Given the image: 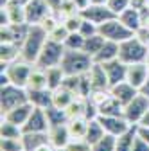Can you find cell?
<instances>
[{
  "mask_svg": "<svg viewBox=\"0 0 149 151\" xmlns=\"http://www.w3.org/2000/svg\"><path fill=\"white\" fill-rule=\"evenodd\" d=\"M147 4H149V0H131V7H137L140 11L147 9Z\"/></svg>",
  "mask_w": 149,
  "mask_h": 151,
  "instance_id": "obj_47",
  "label": "cell"
},
{
  "mask_svg": "<svg viewBox=\"0 0 149 151\" xmlns=\"http://www.w3.org/2000/svg\"><path fill=\"white\" fill-rule=\"evenodd\" d=\"M74 4L77 6V9H79V11H83L85 7H88V6L92 4V0H74Z\"/></svg>",
  "mask_w": 149,
  "mask_h": 151,
  "instance_id": "obj_48",
  "label": "cell"
},
{
  "mask_svg": "<svg viewBox=\"0 0 149 151\" xmlns=\"http://www.w3.org/2000/svg\"><path fill=\"white\" fill-rule=\"evenodd\" d=\"M32 110H34V106H32L31 103H24V104H20V106H16V108L9 110V111H6V113H2V119L13 122V124H16V126H20V128H24V124L27 122V119H29V115H31Z\"/></svg>",
  "mask_w": 149,
  "mask_h": 151,
  "instance_id": "obj_18",
  "label": "cell"
},
{
  "mask_svg": "<svg viewBox=\"0 0 149 151\" xmlns=\"http://www.w3.org/2000/svg\"><path fill=\"white\" fill-rule=\"evenodd\" d=\"M47 2L50 4V7H52V11H56V9H58V6L61 4V0H47Z\"/></svg>",
  "mask_w": 149,
  "mask_h": 151,
  "instance_id": "obj_52",
  "label": "cell"
},
{
  "mask_svg": "<svg viewBox=\"0 0 149 151\" xmlns=\"http://www.w3.org/2000/svg\"><path fill=\"white\" fill-rule=\"evenodd\" d=\"M43 88H49L47 72L34 65V68L29 76V81H27V90H43Z\"/></svg>",
  "mask_w": 149,
  "mask_h": 151,
  "instance_id": "obj_25",
  "label": "cell"
},
{
  "mask_svg": "<svg viewBox=\"0 0 149 151\" xmlns=\"http://www.w3.org/2000/svg\"><path fill=\"white\" fill-rule=\"evenodd\" d=\"M68 29L65 27V24L61 22L58 27H56L54 31H50L49 32V38H50V40H54V42H58V43H65V40H67V38H68Z\"/></svg>",
  "mask_w": 149,
  "mask_h": 151,
  "instance_id": "obj_41",
  "label": "cell"
},
{
  "mask_svg": "<svg viewBox=\"0 0 149 151\" xmlns=\"http://www.w3.org/2000/svg\"><path fill=\"white\" fill-rule=\"evenodd\" d=\"M97 111L99 115H124V106L113 96H110L106 101H102L97 106Z\"/></svg>",
  "mask_w": 149,
  "mask_h": 151,
  "instance_id": "obj_26",
  "label": "cell"
},
{
  "mask_svg": "<svg viewBox=\"0 0 149 151\" xmlns=\"http://www.w3.org/2000/svg\"><path fill=\"white\" fill-rule=\"evenodd\" d=\"M45 72H47V81H49V88H50V90L59 88V86L63 85L65 78H67V74H65V70H63L61 65L49 67V68H45Z\"/></svg>",
  "mask_w": 149,
  "mask_h": 151,
  "instance_id": "obj_30",
  "label": "cell"
},
{
  "mask_svg": "<svg viewBox=\"0 0 149 151\" xmlns=\"http://www.w3.org/2000/svg\"><path fill=\"white\" fill-rule=\"evenodd\" d=\"M149 78V68L144 63H133V65H128V70H126V81L129 85H133L137 90L142 88V85L147 81Z\"/></svg>",
  "mask_w": 149,
  "mask_h": 151,
  "instance_id": "obj_15",
  "label": "cell"
},
{
  "mask_svg": "<svg viewBox=\"0 0 149 151\" xmlns=\"http://www.w3.org/2000/svg\"><path fill=\"white\" fill-rule=\"evenodd\" d=\"M79 13H81L83 18H86V20L94 22L97 25H101V24H104V22H108V20H111V18L117 16L106 4H90L88 7H85Z\"/></svg>",
  "mask_w": 149,
  "mask_h": 151,
  "instance_id": "obj_11",
  "label": "cell"
},
{
  "mask_svg": "<svg viewBox=\"0 0 149 151\" xmlns=\"http://www.w3.org/2000/svg\"><path fill=\"white\" fill-rule=\"evenodd\" d=\"M106 70V76H108V81H110V86H113L120 81H126V70H128V65L124 61H120L119 58L117 60H111L108 63H101Z\"/></svg>",
  "mask_w": 149,
  "mask_h": 151,
  "instance_id": "obj_17",
  "label": "cell"
},
{
  "mask_svg": "<svg viewBox=\"0 0 149 151\" xmlns=\"http://www.w3.org/2000/svg\"><path fill=\"white\" fill-rule=\"evenodd\" d=\"M137 135L138 137H142L147 144H149V126H137Z\"/></svg>",
  "mask_w": 149,
  "mask_h": 151,
  "instance_id": "obj_46",
  "label": "cell"
},
{
  "mask_svg": "<svg viewBox=\"0 0 149 151\" xmlns=\"http://www.w3.org/2000/svg\"><path fill=\"white\" fill-rule=\"evenodd\" d=\"M138 126V124H137ZM140 126H149V110H147V113L144 115V119L140 121Z\"/></svg>",
  "mask_w": 149,
  "mask_h": 151,
  "instance_id": "obj_53",
  "label": "cell"
},
{
  "mask_svg": "<svg viewBox=\"0 0 149 151\" xmlns=\"http://www.w3.org/2000/svg\"><path fill=\"white\" fill-rule=\"evenodd\" d=\"M34 65L25 61V60H16L9 65H2V86L11 83V85H16V86H24L27 88V81H29V76L32 72Z\"/></svg>",
  "mask_w": 149,
  "mask_h": 151,
  "instance_id": "obj_3",
  "label": "cell"
},
{
  "mask_svg": "<svg viewBox=\"0 0 149 151\" xmlns=\"http://www.w3.org/2000/svg\"><path fill=\"white\" fill-rule=\"evenodd\" d=\"M0 137L2 139H20V137H24V128L2 119V124H0Z\"/></svg>",
  "mask_w": 149,
  "mask_h": 151,
  "instance_id": "obj_34",
  "label": "cell"
},
{
  "mask_svg": "<svg viewBox=\"0 0 149 151\" xmlns=\"http://www.w3.org/2000/svg\"><path fill=\"white\" fill-rule=\"evenodd\" d=\"M67 151H90V144L85 139H74L67 146Z\"/></svg>",
  "mask_w": 149,
  "mask_h": 151,
  "instance_id": "obj_44",
  "label": "cell"
},
{
  "mask_svg": "<svg viewBox=\"0 0 149 151\" xmlns=\"http://www.w3.org/2000/svg\"><path fill=\"white\" fill-rule=\"evenodd\" d=\"M97 119H99V122L102 124V128H104L106 133L113 135V137L122 135L124 131H128L131 126H135V124L129 122L124 115H99Z\"/></svg>",
  "mask_w": 149,
  "mask_h": 151,
  "instance_id": "obj_10",
  "label": "cell"
},
{
  "mask_svg": "<svg viewBox=\"0 0 149 151\" xmlns=\"http://www.w3.org/2000/svg\"><path fill=\"white\" fill-rule=\"evenodd\" d=\"M144 27H147V29H149V13H147V14H144Z\"/></svg>",
  "mask_w": 149,
  "mask_h": 151,
  "instance_id": "obj_54",
  "label": "cell"
},
{
  "mask_svg": "<svg viewBox=\"0 0 149 151\" xmlns=\"http://www.w3.org/2000/svg\"><path fill=\"white\" fill-rule=\"evenodd\" d=\"M2 25H27V14L24 6L7 4L2 7Z\"/></svg>",
  "mask_w": 149,
  "mask_h": 151,
  "instance_id": "obj_14",
  "label": "cell"
},
{
  "mask_svg": "<svg viewBox=\"0 0 149 151\" xmlns=\"http://www.w3.org/2000/svg\"><path fill=\"white\" fill-rule=\"evenodd\" d=\"M106 6L119 16L124 9H128L129 6H131V0H108V4H106Z\"/></svg>",
  "mask_w": 149,
  "mask_h": 151,
  "instance_id": "obj_43",
  "label": "cell"
},
{
  "mask_svg": "<svg viewBox=\"0 0 149 151\" xmlns=\"http://www.w3.org/2000/svg\"><path fill=\"white\" fill-rule=\"evenodd\" d=\"M88 79H90V85H92V92L94 90H110L108 76H106V70L101 63L92 65V68L88 70Z\"/></svg>",
  "mask_w": 149,
  "mask_h": 151,
  "instance_id": "obj_19",
  "label": "cell"
},
{
  "mask_svg": "<svg viewBox=\"0 0 149 151\" xmlns=\"http://www.w3.org/2000/svg\"><path fill=\"white\" fill-rule=\"evenodd\" d=\"M138 92H140V93H142V96H145V97H147V99H149V78H147V81H145V83H144V85H142V88H140V90H138Z\"/></svg>",
  "mask_w": 149,
  "mask_h": 151,
  "instance_id": "obj_49",
  "label": "cell"
},
{
  "mask_svg": "<svg viewBox=\"0 0 149 151\" xmlns=\"http://www.w3.org/2000/svg\"><path fill=\"white\" fill-rule=\"evenodd\" d=\"M117 58H119V43L111 42V40H106L102 49L95 54L94 63H108V61L117 60Z\"/></svg>",
  "mask_w": 149,
  "mask_h": 151,
  "instance_id": "obj_24",
  "label": "cell"
},
{
  "mask_svg": "<svg viewBox=\"0 0 149 151\" xmlns=\"http://www.w3.org/2000/svg\"><path fill=\"white\" fill-rule=\"evenodd\" d=\"M104 42H106V38H102V36L97 32V34H94V36H90V38H86V40H85V47H83V50H85L88 56H92V60H94V58H95V54L102 49Z\"/></svg>",
  "mask_w": 149,
  "mask_h": 151,
  "instance_id": "obj_33",
  "label": "cell"
},
{
  "mask_svg": "<svg viewBox=\"0 0 149 151\" xmlns=\"http://www.w3.org/2000/svg\"><path fill=\"white\" fill-rule=\"evenodd\" d=\"M131 151H149V144L142 139V137H135V142H133V149Z\"/></svg>",
  "mask_w": 149,
  "mask_h": 151,
  "instance_id": "obj_45",
  "label": "cell"
},
{
  "mask_svg": "<svg viewBox=\"0 0 149 151\" xmlns=\"http://www.w3.org/2000/svg\"><path fill=\"white\" fill-rule=\"evenodd\" d=\"M99 34H101L102 38H106V40H111V42L120 43V42L128 40V38H131L135 32L129 31V29L119 20V16H115V18H111V20H108V22H104V24L99 25Z\"/></svg>",
  "mask_w": 149,
  "mask_h": 151,
  "instance_id": "obj_7",
  "label": "cell"
},
{
  "mask_svg": "<svg viewBox=\"0 0 149 151\" xmlns=\"http://www.w3.org/2000/svg\"><path fill=\"white\" fill-rule=\"evenodd\" d=\"M29 24L27 25H2V43H16V45H22L24 38L27 34Z\"/></svg>",
  "mask_w": 149,
  "mask_h": 151,
  "instance_id": "obj_20",
  "label": "cell"
},
{
  "mask_svg": "<svg viewBox=\"0 0 149 151\" xmlns=\"http://www.w3.org/2000/svg\"><path fill=\"white\" fill-rule=\"evenodd\" d=\"M0 151H25L22 137L20 139H2L0 140Z\"/></svg>",
  "mask_w": 149,
  "mask_h": 151,
  "instance_id": "obj_38",
  "label": "cell"
},
{
  "mask_svg": "<svg viewBox=\"0 0 149 151\" xmlns=\"http://www.w3.org/2000/svg\"><path fill=\"white\" fill-rule=\"evenodd\" d=\"M110 93L124 106V104H128L129 101L137 96L138 90H137L133 85H129L128 81H120V83H117V85H113V86H110Z\"/></svg>",
  "mask_w": 149,
  "mask_h": 151,
  "instance_id": "obj_21",
  "label": "cell"
},
{
  "mask_svg": "<svg viewBox=\"0 0 149 151\" xmlns=\"http://www.w3.org/2000/svg\"><path fill=\"white\" fill-rule=\"evenodd\" d=\"M119 20L133 32H138L142 27H144V13L137 7H131L129 6L128 9H124L120 14H119Z\"/></svg>",
  "mask_w": 149,
  "mask_h": 151,
  "instance_id": "obj_16",
  "label": "cell"
},
{
  "mask_svg": "<svg viewBox=\"0 0 149 151\" xmlns=\"http://www.w3.org/2000/svg\"><path fill=\"white\" fill-rule=\"evenodd\" d=\"M65 45L63 43H58V42H54V40H47V43L43 45L40 56H38V60H36V67L38 68H49V67H56V65H61V60H63V56H65Z\"/></svg>",
  "mask_w": 149,
  "mask_h": 151,
  "instance_id": "obj_6",
  "label": "cell"
},
{
  "mask_svg": "<svg viewBox=\"0 0 149 151\" xmlns=\"http://www.w3.org/2000/svg\"><path fill=\"white\" fill-rule=\"evenodd\" d=\"M135 137H137V126H131L128 131H124L122 135L117 137V140H115V151H131Z\"/></svg>",
  "mask_w": 149,
  "mask_h": 151,
  "instance_id": "obj_29",
  "label": "cell"
},
{
  "mask_svg": "<svg viewBox=\"0 0 149 151\" xmlns=\"http://www.w3.org/2000/svg\"><path fill=\"white\" fill-rule=\"evenodd\" d=\"M145 65H147V68H149V54H147V60H145Z\"/></svg>",
  "mask_w": 149,
  "mask_h": 151,
  "instance_id": "obj_57",
  "label": "cell"
},
{
  "mask_svg": "<svg viewBox=\"0 0 149 151\" xmlns=\"http://www.w3.org/2000/svg\"><path fill=\"white\" fill-rule=\"evenodd\" d=\"M24 103H29V92L24 86H16V85H4L2 92H0V106H2V113L20 106Z\"/></svg>",
  "mask_w": 149,
  "mask_h": 151,
  "instance_id": "obj_5",
  "label": "cell"
},
{
  "mask_svg": "<svg viewBox=\"0 0 149 151\" xmlns=\"http://www.w3.org/2000/svg\"><path fill=\"white\" fill-rule=\"evenodd\" d=\"M59 24H61V18L58 16V13H54V11H52V13H49V14H47V16L43 18V20L40 22V25H42V27H43V29H45L47 32L54 31V29L58 27Z\"/></svg>",
  "mask_w": 149,
  "mask_h": 151,
  "instance_id": "obj_40",
  "label": "cell"
},
{
  "mask_svg": "<svg viewBox=\"0 0 149 151\" xmlns=\"http://www.w3.org/2000/svg\"><path fill=\"white\" fill-rule=\"evenodd\" d=\"M79 32H81L85 38H90V36H94V34L99 32V25L94 24V22H90V20H86V18H83V24H81V27H79Z\"/></svg>",
  "mask_w": 149,
  "mask_h": 151,
  "instance_id": "obj_42",
  "label": "cell"
},
{
  "mask_svg": "<svg viewBox=\"0 0 149 151\" xmlns=\"http://www.w3.org/2000/svg\"><path fill=\"white\" fill-rule=\"evenodd\" d=\"M22 140H24L25 151H34L49 142V133H24Z\"/></svg>",
  "mask_w": 149,
  "mask_h": 151,
  "instance_id": "obj_31",
  "label": "cell"
},
{
  "mask_svg": "<svg viewBox=\"0 0 149 151\" xmlns=\"http://www.w3.org/2000/svg\"><path fill=\"white\" fill-rule=\"evenodd\" d=\"M34 151H58V149H54V147H52V146H50V144L47 142V144H43V146H40L38 149H34Z\"/></svg>",
  "mask_w": 149,
  "mask_h": 151,
  "instance_id": "obj_50",
  "label": "cell"
},
{
  "mask_svg": "<svg viewBox=\"0 0 149 151\" xmlns=\"http://www.w3.org/2000/svg\"><path fill=\"white\" fill-rule=\"evenodd\" d=\"M147 54H149V45L142 42L137 34L119 43V60L124 61L126 65L144 63L147 60Z\"/></svg>",
  "mask_w": 149,
  "mask_h": 151,
  "instance_id": "obj_2",
  "label": "cell"
},
{
  "mask_svg": "<svg viewBox=\"0 0 149 151\" xmlns=\"http://www.w3.org/2000/svg\"><path fill=\"white\" fill-rule=\"evenodd\" d=\"M9 2H11V0H0V6H2V7H4V6H7Z\"/></svg>",
  "mask_w": 149,
  "mask_h": 151,
  "instance_id": "obj_56",
  "label": "cell"
},
{
  "mask_svg": "<svg viewBox=\"0 0 149 151\" xmlns=\"http://www.w3.org/2000/svg\"><path fill=\"white\" fill-rule=\"evenodd\" d=\"M52 13V7L47 0H31V2L25 6V14H27V24H40L43 18Z\"/></svg>",
  "mask_w": 149,
  "mask_h": 151,
  "instance_id": "obj_13",
  "label": "cell"
},
{
  "mask_svg": "<svg viewBox=\"0 0 149 151\" xmlns=\"http://www.w3.org/2000/svg\"><path fill=\"white\" fill-rule=\"evenodd\" d=\"M92 4H108V0H92Z\"/></svg>",
  "mask_w": 149,
  "mask_h": 151,
  "instance_id": "obj_55",
  "label": "cell"
},
{
  "mask_svg": "<svg viewBox=\"0 0 149 151\" xmlns=\"http://www.w3.org/2000/svg\"><path fill=\"white\" fill-rule=\"evenodd\" d=\"M29 2H31V0H11L9 4H16V6H24V7H25Z\"/></svg>",
  "mask_w": 149,
  "mask_h": 151,
  "instance_id": "obj_51",
  "label": "cell"
},
{
  "mask_svg": "<svg viewBox=\"0 0 149 151\" xmlns=\"http://www.w3.org/2000/svg\"><path fill=\"white\" fill-rule=\"evenodd\" d=\"M115 140L117 137L106 133L102 139H99L95 144L90 146V151H115Z\"/></svg>",
  "mask_w": 149,
  "mask_h": 151,
  "instance_id": "obj_35",
  "label": "cell"
},
{
  "mask_svg": "<svg viewBox=\"0 0 149 151\" xmlns=\"http://www.w3.org/2000/svg\"><path fill=\"white\" fill-rule=\"evenodd\" d=\"M67 126H68V131H70L72 140H74V139H85V135H86V128H88V119H86V117L68 119Z\"/></svg>",
  "mask_w": 149,
  "mask_h": 151,
  "instance_id": "obj_28",
  "label": "cell"
},
{
  "mask_svg": "<svg viewBox=\"0 0 149 151\" xmlns=\"http://www.w3.org/2000/svg\"><path fill=\"white\" fill-rule=\"evenodd\" d=\"M47 133H49V144H50L54 149H58V151H59V149H65V147L70 144V140H72L67 122L50 126Z\"/></svg>",
  "mask_w": 149,
  "mask_h": 151,
  "instance_id": "obj_12",
  "label": "cell"
},
{
  "mask_svg": "<svg viewBox=\"0 0 149 151\" xmlns=\"http://www.w3.org/2000/svg\"><path fill=\"white\" fill-rule=\"evenodd\" d=\"M76 97H79V96H76L72 90H68V88H65V86L61 85L59 88L52 90V106L61 108V110H67L68 104L76 99Z\"/></svg>",
  "mask_w": 149,
  "mask_h": 151,
  "instance_id": "obj_23",
  "label": "cell"
},
{
  "mask_svg": "<svg viewBox=\"0 0 149 151\" xmlns=\"http://www.w3.org/2000/svg\"><path fill=\"white\" fill-rule=\"evenodd\" d=\"M106 135V131L102 128V124L99 122V119H90L88 121V128H86V135H85V140L92 146V144H95L99 139H102Z\"/></svg>",
  "mask_w": 149,
  "mask_h": 151,
  "instance_id": "obj_27",
  "label": "cell"
},
{
  "mask_svg": "<svg viewBox=\"0 0 149 151\" xmlns=\"http://www.w3.org/2000/svg\"><path fill=\"white\" fill-rule=\"evenodd\" d=\"M49 128H50V122L47 117V110L34 108L27 122L24 124V133H47Z\"/></svg>",
  "mask_w": 149,
  "mask_h": 151,
  "instance_id": "obj_9",
  "label": "cell"
},
{
  "mask_svg": "<svg viewBox=\"0 0 149 151\" xmlns=\"http://www.w3.org/2000/svg\"><path fill=\"white\" fill-rule=\"evenodd\" d=\"M147 110H149V99L138 92L128 104H124V117L131 122V124L137 126L144 119V115L147 113Z\"/></svg>",
  "mask_w": 149,
  "mask_h": 151,
  "instance_id": "obj_8",
  "label": "cell"
},
{
  "mask_svg": "<svg viewBox=\"0 0 149 151\" xmlns=\"http://www.w3.org/2000/svg\"><path fill=\"white\" fill-rule=\"evenodd\" d=\"M0 58H2V65H9V63H13L16 60H20V45H16V43H2Z\"/></svg>",
  "mask_w": 149,
  "mask_h": 151,
  "instance_id": "obj_32",
  "label": "cell"
},
{
  "mask_svg": "<svg viewBox=\"0 0 149 151\" xmlns=\"http://www.w3.org/2000/svg\"><path fill=\"white\" fill-rule=\"evenodd\" d=\"M29 92V103L34 108H50L52 106V90L43 88V90H27Z\"/></svg>",
  "mask_w": 149,
  "mask_h": 151,
  "instance_id": "obj_22",
  "label": "cell"
},
{
  "mask_svg": "<svg viewBox=\"0 0 149 151\" xmlns=\"http://www.w3.org/2000/svg\"><path fill=\"white\" fill-rule=\"evenodd\" d=\"M85 40H86V38H85L81 32H70L63 45H65V49H68V50H83Z\"/></svg>",
  "mask_w": 149,
  "mask_h": 151,
  "instance_id": "obj_36",
  "label": "cell"
},
{
  "mask_svg": "<svg viewBox=\"0 0 149 151\" xmlns=\"http://www.w3.org/2000/svg\"><path fill=\"white\" fill-rule=\"evenodd\" d=\"M92 65H94V60L85 50H68L67 49L63 60H61V67L67 76H83L92 68Z\"/></svg>",
  "mask_w": 149,
  "mask_h": 151,
  "instance_id": "obj_4",
  "label": "cell"
},
{
  "mask_svg": "<svg viewBox=\"0 0 149 151\" xmlns=\"http://www.w3.org/2000/svg\"><path fill=\"white\" fill-rule=\"evenodd\" d=\"M49 40V32L40 25V24H32L27 29V34L24 38V42L20 45V58L29 61V63H36L38 56L43 49V45Z\"/></svg>",
  "mask_w": 149,
  "mask_h": 151,
  "instance_id": "obj_1",
  "label": "cell"
},
{
  "mask_svg": "<svg viewBox=\"0 0 149 151\" xmlns=\"http://www.w3.org/2000/svg\"><path fill=\"white\" fill-rule=\"evenodd\" d=\"M61 22L65 24V27L68 29V32H79V27L83 24V16H81V13H76V14H70V16L63 18Z\"/></svg>",
  "mask_w": 149,
  "mask_h": 151,
  "instance_id": "obj_39",
  "label": "cell"
},
{
  "mask_svg": "<svg viewBox=\"0 0 149 151\" xmlns=\"http://www.w3.org/2000/svg\"><path fill=\"white\" fill-rule=\"evenodd\" d=\"M47 117H49L50 126L68 122V115H67V111H65V110H61V108H56V106L47 108Z\"/></svg>",
  "mask_w": 149,
  "mask_h": 151,
  "instance_id": "obj_37",
  "label": "cell"
}]
</instances>
